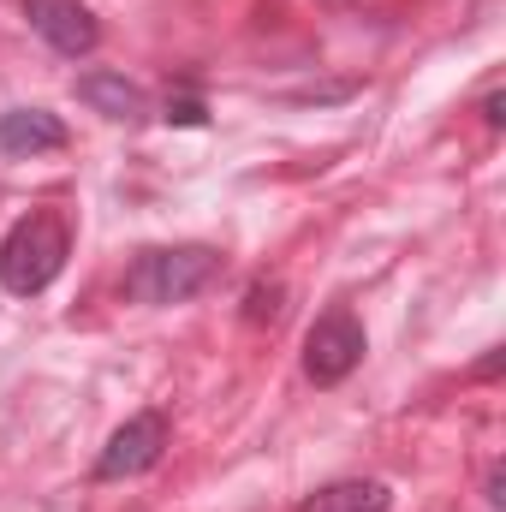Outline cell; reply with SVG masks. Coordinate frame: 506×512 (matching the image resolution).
<instances>
[{
  "mask_svg": "<svg viewBox=\"0 0 506 512\" xmlns=\"http://www.w3.org/2000/svg\"><path fill=\"white\" fill-rule=\"evenodd\" d=\"M78 102L96 108L102 120H137L143 114V90L131 84L126 72H84L78 78Z\"/></svg>",
  "mask_w": 506,
  "mask_h": 512,
  "instance_id": "52a82bcc",
  "label": "cell"
},
{
  "mask_svg": "<svg viewBox=\"0 0 506 512\" xmlns=\"http://www.w3.org/2000/svg\"><path fill=\"white\" fill-rule=\"evenodd\" d=\"M167 441H173L167 411H137V417H126V423L108 435V447H102V459H96V477H102V483H120V477L155 471L161 453H167Z\"/></svg>",
  "mask_w": 506,
  "mask_h": 512,
  "instance_id": "277c9868",
  "label": "cell"
},
{
  "mask_svg": "<svg viewBox=\"0 0 506 512\" xmlns=\"http://www.w3.org/2000/svg\"><path fill=\"white\" fill-rule=\"evenodd\" d=\"M387 483H364V477H346V483H328V489H316L304 512H387Z\"/></svg>",
  "mask_w": 506,
  "mask_h": 512,
  "instance_id": "ba28073f",
  "label": "cell"
},
{
  "mask_svg": "<svg viewBox=\"0 0 506 512\" xmlns=\"http://www.w3.org/2000/svg\"><path fill=\"white\" fill-rule=\"evenodd\" d=\"M24 18H30V30H36L54 54H66V60H84V54H96V42H102V24H96V12H90L84 0H24Z\"/></svg>",
  "mask_w": 506,
  "mask_h": 512,
  "instance_id": "5b68a950",
  "label": "cell"
},
{
  "mask_svg": "<svg viewBox=\"0 0 506 512\" xmlns=\"http://www.w3.org/2000/svg\"><path fill=\"white\" fill-rule=\"evenodd\" d=\"M501 108H506V96H501V90H489V96H483V120H489V126H501V120H506Z\"/></svg>",
  "mask_w": 506,
  "mask_h": 512,
  "instance_id": "8fae6325",
  "label": "cell"
},
{
  "mask_svg": "<svg viewBox=\"0 0 506 512\" xmlns=\"http://www.w3.org/2000/svg\"><path fill=\"white\" fill-rule=\"evenodd\" d=\"M66 256H72L66 221H60L54 209H30V215H18V221L6 227V239H0V286L18 292V298H36V292H48V286L60 280Z\"/></svg>",
  "mask_w": 506,
  "mask_h": 512,
  "instance_id": "6da1fadb",
  "label": "cell"
},
{
  "mask_svg": "<svg viewBox=\"0 0 506 512\" xmlns=\"http://www.w3.org/2000/svg\"><path fill=\"white\" fill-rule=\"evenodd\" d=\"M280 298H286L280 280H256L251 298H245V316H251V322H274V316H280Z\"/></svg>",
  "mask_w": 506,
  "mask_h": 512,
  "instance_id": "9c48e42d",
  "label": "cell"
},
{
  "mask_svg": "<svg viewBox=\"0 0 506 512\" xmlns=\"http://www.w3.org/2000/svg\"><path fill=\"white\" fill-rule=\"evenodd\" d=\"M221 280V251L215 245H161V251H143L137 262L126 268V298L131 304H185L197 292H209Z\"/></svg>",
  "mask_w": 506,
  "mask_h": 512,
  "instance_id": "7a4b0ae2",
  "label": "cell"
},
{
  "mask_svg": "<svg viewBox=\"0 0 506 512\" xmlns=\"http://www.w3.org/2000/svg\"><path fill=\"white\" fill-rule=\"evenodd\" d=\"M167 126H203V102H197V96L167 102Z\"/></svg>",
  "mask_w": 506,
  "mask_h": 512,
  "instance_id": "30bf717a",
  "label": "cell"
},
{
  "mask_svg": "<svg viewBox=\"0 0 506 512\" xmlns=\"http://www.w3.org/2000/svg\"><path fill=\"white\" fill-rule=\"evenodd\" d=\"M358 364H364V322L352 310L316 316V328L304 334V376L316 387H340Z\"/></svg>",
  "mask_w": 506,
  "mask_h": 512,
  "instance_id": "3957f363",
  "label": "cell"
},
{
  "mask_svg": "<svg viewBox=\"0 0 506 512\" xmlns=\"http://www.w3.org/2000/svg\"><path fill=\"white\" fill-rule=\"evenodd\" d=\"M54 149H66V126L48 108H12V114H0V155L24 161V155H54Z\"/></svg>",
  "mask_w": 506,
  "mask_h": 512,
  "instance_id": "8992f818",
  "label": "cell"
}]
</instances>
